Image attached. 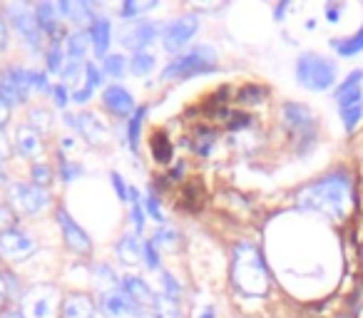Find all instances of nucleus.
Here are the masks:
<instances>
[{
    "instance_id": "obj_1",
    "label": "nucleus",
    "mask_w": 363,
    "mask_h": 318,
    "mask_svg": "<svg viewBox=\"0 0 363 318\" xmlns=\"http://www.w3.org/2000/svg\"><path fill=\"white\" fill-rule=\"evenodd\" d=\"M351 202V177L346 172H331L316 182L306 184L296 194V204L306 212L323 214L328 219H341Z\"/></svg>"
},
{
    "instance_id": "obj_2",
    "label": "nucleus",
    "mask_w": 363,
    "mask_h": 318,
    "mask_svg": "<svg viewBox=\"0 0 363 318\" xmlns=\"http://www.w3.org/2000/svg\"><path fill=\"white\" fill-rule=\"evenodd\" d=\"M234 286L247 296H264L269 291V271L264 256L254 244H239L232 254Z\"/></svg>"
},
{
    "instance_id": "obj_3",
    "label": "nucleus",
    "mask_w": 363,
    "mask_h": 318,
    "mask_svg": "<svg viewBox=\"0 0 363 318\" xmlns=\"http://www.w3.org/2000/svg\"><path fill=\"white\" fill-rule=\"evenodd\" d=\"M296 80L298 85L311 92H326L336 85L338 67L336 62L318 55V52H303L296 60Z\"/></svg>"
},
{
    "instance_id": "obj_4",
    "label": "nucleus",
    "mask_w": 363,
    "mask_h": 318,
    "mask_svg": "<svg viewBox=\"0 0 363 318\" xmlns=\"http://www.w3.org/2000/svg\"><path fill=\"white\" fill-rule=\"evenodd\" d=\"M214 60H217V52H214L212 47H207V45L194 47L187 55L174 57V60L164 67L162 77H164V80H169V77H194V75H199V72L212 70L209 65H212Z\"/></svg>"
},
{
    "instance_id": "obj_5",
    "label": "nucleus",
    "mask_w": 363,
    "mask_h": 318,
    "mask_svg": "<svg viewBox=\"0 0 363 318\" xmlns=\"http://www.w3.org/2000/svg\"><path fill=\"white\" fill-rule=\"evenodd\" d=\"M281 117H284L286 130L301 142L303 149L313 144V140H316V117H313V112L308 110L306 105L286 102V105L281 107Z\"/></svg>"
},
{
    "instance_id": "obj_6",
    "label": "nucleus",
    "mask_w": 363,
    "mask_h": 318,
    "mask_svg": "<svg viewBox=\"0 0 363 318\" xmlns=\"http://www.w3.org/2000/svg\"><path fill=\"white\" fill-rule=\"evenodd\" d=\"M57 291L52 286H33L23 293L21 298V311L26 313V318H52L57 311Z\"/></svg>"
},
{
    "instance_id": "obj_7",
    "label": "nucleus",
    "mask_w": 363,
    "mask_h": 318,
    "mask_svg": "<svg viewBox=\"0 0 363 318\" xmlns=\"http://www.w3.org/2000/svg\"><path fill=\"white\" fill-rule=\"evenodd\" d=\"M8 21L13 23V28L18 30V35L26 40V45L30 50H38V42H40V25H38V18H35V11L26 3H13L8 6Z\"/></svg>"
},
{
    "instance_id": "obj_8",
    "label": "nucleus",
    "mask_w": 363,
    "mask_h": 318,
    "mask_svg": "<svg viewBox=\"0 0 363 318\" xmlns=\"http://www.w3.org/2000/svg\"><path fill=\"white\" fill-rule=\"evenodd\" d=\"M8 199L16 204V209H21L23 214H38L43 209H48L50 197H48L45 189L35 187V184L28 182H13L8 187Z\"/></svg>"
},
{
    "instance_id": "obj_9",
    "label": "nucleus",
    "mask_w": 363,
    "mask_h": 318,
    "mask_svg": "<svg viewBox=\"0 0 363 318\" xmlns=\"http://www.w3.org/2000/svg\"><path fill=\"white\" fill-rule=\"evenodd\" d=\"M197 30H199V18L194 16V13L182 16V18H177V21H172L169 25L162 30V45H164L167 52H179L182 47L192 40Z\"/></svg>"
},
{
    "instance_id": "obj_10",
    "label": "nucleus",
    "mask_w": 363,
    "mask_h": 318,
    "mask_svg": "<svg viewBox=\"0 0 363 318\" xmlns=\"http://www.w3.org/2000/svg\"><path fill=\"white\" fill-rule=\"evenodd\" d=\"M0 95L11 102V107L28 102V95H30L28 70H23V67H8L3 72V77H0Z\"/></svg>"
},
{
    "instance_id": "obj_11",
    "label": "nucleus",
    "mask_w": 363,
    "mask_h": 318,
    "mask_svg": "<svg viewBox=\"0 0 363 318\" xmlns=\"http://www.w3.org/2000/svg\"><path fill=\"white\" fill-rule=\"evenodd\" d=\"M57 227L62 229V237H65V244L77 254H90L92 251V242L85 234V229L75 222V219L67 214V209H57Z\"/></svg>"
},
{
    "instance_id": "obj_12",
    "label": "nucleus",
    "mask_w": 363,
    "mask_h": 318,
    "mask_svg": "<svg viewBox=\"0 0 363 318\" xmlns=\"http://www.w3.org/2000/svg\"><path fill=\"white\" fill-rule=\"evenodd\" d=\"M160 33V28L155 25L152 21H137V23H130L122 33V45L130 47L135 52H145L147 45H152Z\"/></svg>"
},
{
    "instance_id": "obj_13",
    "label": "nucleus",
    "mask_w": 363,
    "mask_h": 318,
    "mask_svg": "<svg viewBox=\"0 0 363 318\" xmlns=\"http://www.w3.org/2000/svg\"><path fill=\"white\" fill-rule=\"evenodd\" d=\"M100 308L105 316L110 318H127V316H140V306L127 296L122 288H115V291H105L100 298Z\"/></svg>"
},
{
    "instance_id": "obj_14",
    "label": "nucleus",
    "mask_w": 363,
    "mask_h": 318,
    "mask_svg": "<svg viewBox=\"0 0 363 318\" xmlns=\"http://www.w3.org/2000/svg\"><path fill=\"white\" fill-rule=\"evenodd\" d=\"M35 239L30 237V234L21 232V229H16V232H8V234H0V254H6L8 259H23L28 256V254L35 251Z\"/></svg>"
},
{
    "instance_id": "obj_15",
    "label": "nucleus",
    "mask_w": 363,
    "mask_h": 318,
    "mask_svg": "<svg viewBox=\"0 0 363 318\" xmlns=\"http://www.w3.org/2000/svg\"><path fill=\"white\" fill-rule=\"evenodd\" d=\"M102 102H105L107 110L115 112V115H120V117H125V115H130V112H135V100H132V95L122 85L107 87L105 95H102Z\"/></svg>"
},
{
    "instance_id": "obj_16",
    "label": "nucleus",
    "mask_w": 363,
    "mask_h": 318,
    "mask_svg": "<svg viewBox=\"0 0 363 318\" xmlns=\"http://www.w3.org/2000/svg\"><path fill=\"white\" fill-rule=\"evenodd\" d=\"M16 149L21 157L28 159H35L43 152V142H40V132H35L30 125H21L16 130Z\"/></svg>"
},
{
    "instance_id": "obj_17",
    "label": "nucleus",
    "mask_w": 363,
    "mask_h": 318,
    "mask_svg": "<svg viewBox=\"0 0 363 318\" xmlns=\"http://www.w3.org/2000/svg\"><path fill=\"white\" fill-rule=\"evenodd\" d=\"M75 130L80 132L90 144H102L107 137L102 122L97 120V115H92V112H80V115L75 117Z\"/></svg>"
},
{
    "instance_id": "obj_18",
    "label": "nucleus",
    "mask_w": 363,
    "mask_h": 318,
    "mask_svg": "<svg viewBox=\"0 0 363 318\" xmlns=\"http://www.w3.org/2000/svg\"><path fill=\"white\" fill-rule=\"evenodd\" d=\"M95 316V303L85 293H70L62 301V318H92Z\"/></svg>"
},
{
    "instance_id": "obj_19",
    "label": "nucleus",
    "mask_w": 363,
    "mask_h": 318,
    "mask_svg": "<svg viewBox=\"0 0 363 318\" xmlns=\"http://www.w3.org/2000/svg\"><path fill=\"white\" fill-rule=\"evenodd\" d=\"M122 291H125L137 306H152V303H155V296H157V293L147 286V281H142V278H137V276L122 278Z\"/></svg>"
},
{
    "instance_id": "obj_20",
    "label": "nucleus",
    "mask_w": 363,
    "mask_h": 318,
    "mask_svg": "<svg viewBox=\"0 0 363 318\" xmlns=\"http://www.w3.org/2000/svg\"><path fill=\"white\" fill-rule=\"evenodd\" d=\"M110 35H112V25L107 18H95L90 28V42L95 47L97 55H107V47H110Z\"/></svg>"
},
{
    "instance_id": "obj_21",
    "label": "nucleus",
    "mask_w": 363,
    "mask_h": 318,
    "mask_svg": "<svg viewBox=\"0 0 363 318\" xmlns=\"http://www.w3.org/2000/svg\"><path fill=\"white\" fill-rule=\"evenodd\" d=\"M35 18H38L40 30L50 33L52 40H57V30H60V16H57V8L52 6V3H40V6L35 8Z\"/></svg>"
},
{
    "instance_id": "obj_22",
    "label": "nucleus",
    "mask_w": 363,
    "mask_h": 318,
    "mask_svg": "<svg viewBox=\"0 0 363 318\" xmlns=\"http://www.w3.org/2000/svg\"><path fill=\"white\" fill-rule=\"evenodd\" d=\"M117 256H120L122 263H130V266H135V263H140V256H142V244L137 242L132 234H125V237L117 242L115 246Z\"/></svg>"
},
{
    "instance_id": "obj_23",
    "label": "nucleus",
    "mask_w": 363,
    "mask_h": 318,
    "mask_svg": "<svg viewBox=\"0 0 363 318\" xmlns=\"http://www.w3.org/2000/svg\"><path fill=\"white\" fill-rule=\"evenodd\" d=\"M331 47L341 57H353V55H358V52H363V23H361V28L353 33V35L343 38V40H333Z\"/></svg>"
},
{
    "instance_id": "obj_24",
    "label": "nucleus",
    "mask_w": 363,
    "mask_h": 318,
    "mask_svg": "<svg viewBox=\"0 0 363 318\" xmlns=\"http://www.w3.org/2000/svg\"><path fill=\"white\" fill-rule=\"evenodd\" d=\"M21 293V286H18L16 273L11 271H0V311L13 301V298Z\"/></svg>"
},
{
    "instance_id": "obj_25",
    "label": "nucleus",
    "mask_w": 363,
    "mask_h": 318,
    "mask_svg": "<svg viewBox=\"0 0 363 318\" xmlns=\"http://www.w3.org/2000/svg\"><path fill=\"white\" fill-rule=\"evenodd\" d=\"M87 42H90V33L85 30H75L67 35V55H70V60H80V57H85L87 52Z\"/></svg>"
},
{
    "instance_id": "obj_26",
    "label": "nucleus",
    "mask_w": 363,
    "mask_h": 318,
    "mask_svg": "<svg viewBox=\"0 0 363 318\" xmlns=\"http://www.w3.org/2000/svg\"><path fill=\"white\" fill-rule=\"evenodd\" d=\"M152 308H155V316L157 318H179V301L172 296H167V293H160V296H155V303H152Z\"/></svg>"
},
{
    "instance_id": "obj_27",
    "label": "nucleus",
    "mask_w": 363,
    "mask_h": 318,
    "mask_svg": "<svg viewBox=\"0 0 363 318\" xmlns=\"http://www.w3.org/2000/svg\"><path fill=\"white\" fill-rule=\"evenodd\" d=\"M177 242H179V237H177V232H174V229H169V227L157 229V234L152 237V244H155V249H167V251H174Z\"/></svg>"
},
{
    "instance_id": "obj_28",
    "label": "nucleus",
    "mask_w": 363,
    "mask_h": 318,
    "mask_svg": "<svg viewBox=\"0 0 363 318\" xmlns=\"http://www.w3.org/2000/svg\"><path fill=\"white\" fill-rule=\"evenodd\" d=\"M130 70L135 72V75H150L152 70H155V55H150V52H135L130 60Z\"/></svg>"
},
{
    "instance_id": "obj_29",
    "label": "nucleus",
    "mask_w": 363,
    "mask_h": 318,
    "mask_svg": "<svg viewBox=\"0 0 363 318\" xmlns=\"http://www.w3.org/2000/svg\"><path fill=\"white\" fill-rule=\"evenodd\" d=\"M28 122H30V127L35 132H50L52 130V117L48 110H43V107H33L30 115H28Z\"/></svg>"
},
{
    "instance_id": "obj_30",
    "label": "nucleus",
    "mask_w": 363,
    "mask_h": 318,
    "mask_svg": "<svg viewBox=\"0 0 363 318\" xmlns=\"http://www.w3.org/2000/svg\"><path fill=\"white\" fill-rule=\"evenodd\" d=\"M152 154L160 164H167L172 159V144L167 142L164 135H155L152 137Z\"/></svg>"
},
{
    "instance_id": "obj_31",
    "label": "nucleus",
    "mask_w": 363,
    "mask_h": 318,
    "mask_svg": "<svg viewBox=\"0 0 363 318\" xmlns=\"http://www.w3.org/2000/svg\"><path fill=\"white\" fill-rule=\"evenodd\" d=\"M338 115H341L343 130H346V132H353V130L358 127V122L363 120V102H361V105L346 107V110H338Z\"/></svg>"
},
{
    "instance_id": "obj_32",
    "label": "nucleus",
    "mask_w": 363,
    "mask_h": 318,
    "mask_svg": "<svg viewBox=\"0 0 363 318\" xmlns=\"http://www.w3.org/2000/svg\"><path fill=\"white\" fill-rule=\"evenodd\" d=\"M62 60H65V57H62L60 40H52L50 47H48V70L62 75V70H65V62H62Z\"/></svg>"
},
{
    "instance_id": "obj_33",
    "label": "nucleus",
    "mask_w": 363,
    "mask_h": 318,
    "mask_svg": "<svg viewBox=\"0 0 363 318\" xmlns=\"http://www.w3.org/2000/svg\"><path fill=\"white\" fill-rule=\"evenodd\" d=\"M145 107H140V110H135V115H132L130 125H127V135H130V149L137 152V144H140V130H142V120H145Z\"/></svg>"
},
{
    "instance_id": "obj_34",
    "label": "nucleus",
    "mask_w": 363,
    "mask_h": 318,
    "mask_svg": "<svg viewBox=\"0 0 363 318\" xmlns=\"http://www.w3.org/2000/svg\"><path fill=\"white\" fill-rule=\"evenodd\" d=\"M92 278H95V283L100 288H110V291H115V283H117V276L112 273L110 266H105V263H100V266L92 268Z\"/></svg>"
},
{
    "instance_id": "obj_35",
    "label": "nucleus",
    "mask_w": 363,
    "mask_h": 318,
    "mask_svg": "<svg viewBox=\"0 0 363 318\" xmlns=\"http://www.w3.org/2000/svg\"><path fill=\"white\" fill-rule=\"evenodd\" d=\"M102 67H105V72L110 77H117V80H120L127 70V60L122 55H107L105 62H102Z\"/></svg>"
},
{
    "instance_id": "obj_36",
    "label": "nucleus",
    "mask_w": 363,
    "mask_h": 318,
    "mask_svg": "<svg viewBox=\"0 0 363 318\" xmlns=\"http://www.w3.org/2000/svg\"><path fill=\"white\" fill-rule=\"evenodd\" d=\"M33 182H35V187H40V189L50 187L52 184V169L43 162H35L33 164Z\"/></svg>"
},
{
    "instance_id": "obj_37",
    "label": "nucleus",
    "mask_w": 363,
    "mask_h": 318,
    "mask_svg": "<svg viewBox=\"0 0 363 318\" xmlns=\"http://www.w3.org/2000/svg\"><path fill=\"white\" fill-rule=\"evenodd\" d=\"M16 224H18V217L11 204H0V234L16 232Z\"/></svg>"
},
{
    "instance_id": "obj_38",
    "label": "nucleus",
    "mask_w": 363,
    "mask_h": 318,
    "mask_svg": "<svg viewBox=\"0 0 363 318\" xmlns=\"http://www.w3.org/2000/svg\"><path fill=\"white\" fill-rule=\"evenodd\" d=\"M155 3H135V0H127L125 6L120 8V16L122 18H132V16H142L145 11H152Z\"/></svg>"
},
{
    "instance_id": "obj_39",
    "label": "nucleus",
    "mask_w": 363,
    "mask_h": 318,
    "mask_svg": "<svg viewBox=\"0 0 363 318\" xmlns=\"http://www.w3.org/2000/svg\"><path fill=\"white\" fill-rule=\"evenodd\" d=\"M130 197H132V224H135L137 232H142V229H145V212H142L140 194L130 192Z\"/></svg>"
},
{
    "instance_id": "obj_40",
    "label": "nucleus",
    "mask_w": 363,
    "mask_h": 318,
    "mask_svg": "<svg viewBox=\"0 0 363 318\" xmlns=\"http://www.w3.org/2000/svg\"><path fill=\"white\" fill-rule=\"evenodd\" d=\"M70 18H72V21H77V23L95 21V18H92V6H90V3H72Z\"/></svg>"
},
{
    "instance_id": "obj_41",
    "label": "nucleus",
    "mask_w": 363,
    "mask_h": 318,
    "mask_svg": "<svg viewBox=\"0 0 363 318\" xmlns=\"http://www.w3.org/2000/svg\"><path fill=\"white\" fill-rule=\"evenodd\" d=\"M160 278H162V288H164L162 293H167V296H172V298H177V301H179L182 288H179V283L174 281V276H172L169 271H162Z\"/></svg>"
},
{
    "instance_id": "obj_42",
    "label": "nucleus",
    "mask_w": 363,
    "mask_h": 318,
    "mask_svg": "<svg viewBox=\"0 0 363 318\" xmlns=\"http://www.w3.org/2000/svg\"><path fill=\"white\" fill-rule=\"evenodd\" d=\"M28 80H30V90H40V92H50L48 85V75L40 70H28Z\"/></svg>"
},
{
    "instance_id": "obj_43",
    "label": "nucleus",
    "mask_w": 363,
    "mask_h": 318,
    "mask_svg": "<svg viewBox=\"0 0 363 318\" xmlns=\"http://www.w3.org/2000/svg\"><path fill=\"white\" fill-rule=\"evenodd\" d=\"M142 256H145L147 266L150 268H160V256H157V249L152 242H145L142 244Z\"/></svg>"
},
{
    "instance_id": "obj_44",
    "label": "nucleus",
    "mask_w": 363,
    "mask_h": 318,
    "mask_svg": "<svg viewBox=\"0 0 363 318\" xmlns=\"http://www.w3.org/2000/svg\"><path fill=\"white\" fill-rule=\"evenodd\" d=\"M85 75H87V87L95 90L97 85H102V72L97 70L95 62H85Z\"/></svg>"
},
{
    "instance_id": "obj_45",
    "label": "nucleus",
    "mask_w": 363,
    "mask_h": 318,
    "mask_svg": "<svg viewBox=\"0 0 363 318\" xmlns=\"http://www.w3.org/2000/svg\"><path fill=\"white\" fill-rule=\"evenodd\" d=\"M60 169H62V182H65V184H70L72 179L80 177V174H82V169L80 167H72V164L67 162L65 157H60Z\"/></svg>"
},
{
    "instance_id": "obj_46",
    "label": "nucleus",
    "mask_w": 363,
    "mask_h": 318,
    "mask_svg": "<svg viewBox=\"0 0 363 318\" xmlns=\"http://www.w3.org/2000/svg\"><path fill=\"white\" fill-rule=\"evenodd\" d=\"M110 177H112V187H115V192H117V197H120V202H127V199H130V192H127L125 179H122L117 172H112Z\"/></svg>"
},
{
    "instance_id": "obj_47",
    "label": "nucleus",
    "mask_w": 363,
    "mask_h": 318,
    "mask_svg": "<svg viewBox=\"0 0 363 318\" xmlns=\"http://www.w3.org/2000/svg\"><path fill=\"white\" fill-rule=\"evenodd\" d=\"M323 13H326V21H328V23H333V25H336V23L341 21L343 6H341V3H328V6L323 8Z\"/></svg>"
},
{
    "instance_id": "obj_48",
    "label": "nucleus",
    "mask_w": 363,
    "mask_h": 318,
    "mask_svg": "<svg viewBox=\"0 0 363 318\" xmlns=\"http://www.w3.org/2000/svg\"><path fill=\"white\" fill-rule=\"evenodd\" d=\"M145 207H147V212L152 214V219H155V222H160V224L164 222V214H162L160 204H157V199L152 197V194H150V197L145 199Z\"/></svg>"
},
{
    "instance_id": "obj_49",
    "label": "nucleus",
    "mask_w": 363,
    "mask_h": 318,
    "mask_svg": "<svg viewBox=\"0 0 363 318\" xmlns=\"http://www.w3.org/2000/svg\"><path fill=\"white\" fill-rule=\"evenodd\" d=\"M11 102L6 100V97L0 95V130H3V125H6L8 120H11Z\"/></svg>"
},
{
    "instance_id": "obj_50",
    "label": "nucleus",
    "mask_w": 363,
    "mask_h": 318,
    "mask_svg": "<svg viewBox=\"0 0 363 318\" xmlns=\"http://www.w3.org/2000/svg\"><path fill=\"white\" fill-rule=\"evenodd\" d=\"M52 97H55V105L57 107H65L67 105V87L65 85L52 87Z\"/></svg>"
},
{
    "instance_id": "obj_51",
    "label": "nucleus",
    "mask_w": 363,
    "mask_h": 318,
    "mask_svg": "<svg viewBox=\"0 0 363 318\" xmlns=\"http://www.w3.org/2000/svg\"><path fill=\"white\" fill-rule=\"evenodd\" d=\"M77 72H80V62L70 60V65H65V70H62V77H65V80H72V77H77Z\"/></svg>"
},
{
    "instance_id": "obj_52",
    "label": "nucleus",
    "mask_w": 363,
    "mask_h": 318,
    "mask_svg": "<svg viewBox=\"0 0 363 318\" xmlns=\"http://www.w3.org/2000/svg\"><path fill=\"white\" fill-rule=\"evenodd\" d=\"M8 154H11V147H8L6 135H3V130H0V162H3V159H6Z\"/></svg>"
},
{
    "instance_id": "obj_53",
    "label": "nucleus",
    "mask_w": 363,
    "mask_h": 318,
    "mask_svg": "<svg viewBox=\"0 0 363 318\" xmlns=\"http://www.w3.org/2000/svg\"><path fill=\"white\" fill-rule=\"evenodd\" d=\"M90 95H92V90L85 85L82 90H77L75 95H72V100H75V102H85V100H90Z\"/></svg>"
},
{
    "instance_id": "obj_54",
    "label": "nucleus",
    "mask_w": 363,
    "mask_h": 318,
    "mask_svg": "<svg viewBox=\"0 0 363 318\" xmlns=\"http://www.w3.org/2000/svg\"><path fill=\"white\" fill-rule=\"evenodd\" d=\"M8 42V25H6V18L0 16V47Z\"/></svg>"
},
{
    "instance_id": "obj_55",
    "label": "nucleus",
    "mask_w": 363,
    "mask_h": 318,
    "mask_svg": "<svg viewBox=\"0 0 363 318\" xmlns=\"http://www.w3.org/2000/svg\"><path fill=\"white\" fill-rule=\"evenodd\" d=\"M0 318H26V313H23L21 308H13V311H6Z\"/></svg>"
},
{
    "instance_id": "obj_56",
    "label": "nucleus",
    "mask_w": 363,
    "mask_h": 318,
    "mask_svg": "<svg viewBox=\"0 0 363 318\" xmlns=\"http://www.w3.org/2000/svg\"><path fill=\"white\" fill-rule=\"evenodd\" d=\"M6 182V167H3V162H0V184Z\"/></svg>"
},
{
    "instance_id": "obj_57",
    "label": "nucleus",
    "mask_w": 363,
    "mask_h": 318,
    "mask_svg": "<svg viewBox=\"0 0 363 318\" xmlns=\"http://www.w3.org/2000/svg\"><path fill=\"white\" fill-rule=\"evenodd\" d=\"M197 318H214V313H212V311H209V308H207V311H204L202 316H197Z\"/></svg>"
},
{
    "instance_id": "obj_58",
    "label": "nucleus",
    "mask_w": 363,
    "mask_h": 318,
    "mask_svg": "<svg viewBox=\"0 0 363 318\" xmlns=\"http://www.w3.org/2000/svg\"><path fill=\"white\" fill-rule=\"evenodd\" d=\"M0 77H3V75H0Z\"/></svg>"
}]
</instances>
